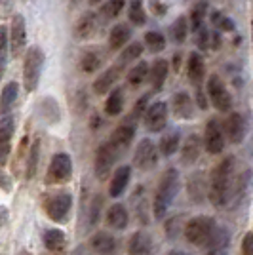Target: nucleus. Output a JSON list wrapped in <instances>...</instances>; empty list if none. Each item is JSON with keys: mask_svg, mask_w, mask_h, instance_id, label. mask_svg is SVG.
Wrapping results in <instances>:
<instances>
[{"mask_svg": "<svg viewBox=\"0 0 253 255\" xmlns=\"http://www.w3.org/2000/svg\"><path fill=\"white\" fill-rule=\"evenodd\" d=\"M179 145H181V133L177 129H171V131L164 133V135L160 137L158 152L164 158H169V156H173V154L177 152Z\"/></svg>", "mask_w": 253, "mask_h": 255, "instance_id": "obj_28", "label": "nucleus"}, {"mask_svg": "<svg viewBox=\"0 0 253 255\" xmlns=\"http://www.w3.org/2000/svg\"><path fill=\"white\" fill-rule=\"evenodd\" d=\"M71 208H73V196L69 192H59L52 198H48L46 204H44L46 215L55 223H65L67 217H69Z\"/></svg>", "mask_w": 253, "mask_h": 255, "instance_id": "obj_8", "label": "nucleus"}, {"mask_svg": "<svg viewBox=\"0 0 253 255\" xmlns=\"http://www.w3.org/2000/svg\"><path fill=\"white\" fill-rule=\"evenodd\" d=\"M147 105H148V96H143L137 103H135V107H133V115L129 117V120H131V118L135 120V118L143 117V115H145V111H147Z\"/></svg>", "mask_w": 253, "mask_h": 255, "instance_id": "obj_43", "label": "nucleus"}, {"mask_svg": "<svg viewBox=\"0 0 253 255\" xmlns=\"http://www.w3.org/2000/svg\"><path fill=\"white\" fill-rule=\"evenodd\" d=\"M242 252H244V255H253V233H248L244 236Z\"/></svg>", "mask_w": 253, "mask_h": 255, "instance_id": "obj_47", "label": "nucleus"}, {"mask_svg": "<svg viewBox=\"0 0 253 255\" xmlns=\"http://www.w3.org/2000/svg\"><path fill=\"white\" fill-rule=\"evenodd\" d=\"M8 48H10V31L4 25H0V55L2 57H6Z\"/></svg>", "mask_w": 253, "mask_h": 255, "instance_id": "obj_42", "label": "nucleus"}, {"mask_svg": "<svg viewBox=\"0 0 253 255\" xmlns=\"http://www.w3.org/2000/svg\"><path fill=\"white\" fill-rule=\"evenodd\" d=\"M168 255H187L185 252H181V250H171Z\"/></svg>", "mask_w": 253, "mask_h": 255, "instance_id": "obj_52", "label": "nucleus"}, {"mask_svg": "<svg viewBox=\"0 0 253 255\" xmlns=\"http://www.w3.org/2000/svg\"><path fill=\"white\" fill-rule=\"evenodd\" d=\"M97 13H94V11H86L84 15L76 21V25H74V38L76 40H86V38H90L92 34L95 32V29H97Z\"/></svg>", "mask_w": 253, "mask_h": 255, "instance_id": "obj_20", "label": "nucleus"}, {"mask_svg": "<svg viewBox=\"0 0 253 255\" xmlns=\"http://www.w3.org/2000/svg\"><path fill=\"white\" fill-rule=\"evenodd\" d=\"M229 240H231L229 233L225 229L217 227L213 236H211L210 244L206 246L208 248V254L206 255H227V252H229Z\"/></svg>", "mask_w": 253, "mask_h": 255, "instance_id": "obj_27", "label": "nucleus"}, {"mask_svg": "<svg viewBox=\"0 0 253 255\" xmlns=\"http://www.w3.org/2000/svg\"><path fill=\"white\" fill-rule=\"evenodd\" d=\"M148 76V65L145 61H139L137 65H133L127 73V82L131 86H139L147 80Z\"/></svg>", "mask_w": 253, "mask_h": 255, "instance_id": "obj_37", "label": "nucleus"}, {"mask_svg": "<svg viewBox=\"0 0 253 255\" xmlns=\"http://www.w3.org/2000/svg\"><path fill=\"white\" fill-rule=\"evenodd\" d=\"M158 147L150 139H143V141H139L135 152H133V166L139 170H154L158 164Z\"/></svg>", "mask_w": 253, "mask_h": 255, "instance_id": "obj_10", "label": "nucleus"}, {"mask_svg": "<svg viewBox=\"0 0 253 255\" xmlns=\"http://www.w3.org/2000/svg\"><path fill=\"white\" fill-rule=\"evenodd\" d=\"M129 177H131V166L124 164V166L116 168V171L113 173V179H111V185H109V194L113 198H118L122 192L126 191Z\"/></svg>", "mask_w": 253, "mask_h": 255, "instance_id": "obj_18", "label": "nucleus"}, {"mask_svg": "<svg viewBox=\"0 0 253 255\" xmlns=\"http://www.w3.org/2000/svg\"><path fill=\"white\" fill-rule=\"evenodd\" d=\"M169 73V63L166 59H156L152 67H148V80L152 84V92L156 94L162 90V86L166 84V78Z\"/></svg>", "mask_w": 253, "mask_h": 255, "instance_id": "obj_22", "label": "nucleus"}, {"mask_svg": "<svg viewBox=\"0 0 253 255\" xmlns=\"http://www.w3.org/2000/svg\"><path fill=\"white\" fill-rule=\"evenodd\" d=\"M177 191H179V173L175 170H168L160 179V185L154 194V202H152V213L156 219H162L166 215Z\"/></svg>", "mask_w": 253, "mask_h": 255, "instance_id": "obj_2", "label": "nucleus"}, {"mask_svg": "<svg viewBox=\"0 0 253 255\" xmlns=\"http://www.w3.org/2000/svg\"><path fill=\"white\" fill-rule=\"evenodd\" d=\"M44 61H46V55H44L42 48H38V46H31L27 50V53H25V61H23V86H25V90L29 94L38 88L40 76H42Z\"/></svg>", "mask_w": 253, "mask_h": 255, "instance_id": "obj_3", "label": "nucleus"}, {"mask_svg": "<svg viewBox=\"0 0 253 255\" xmlns=\"http://www.w3.org/2000/svg\"><path fill=\"white\" fill-rule=\"evenodd\" d=\"M206 15H208V4H206V2H200V4L192 6V10H190V13H189V29L194 32V34L204 27Z\"/></svg>", "mask_w": 253, "mask_h": 255, "instance_id": "obj_31", "label": "nucleus"}, {"mask_svg": "<svg viewBox=\"0 0 253 255\" xmlns=\"http://www.w3.org/2000/svg\"><path fill=\"white\" fill-rule=\"evenodd\" d=\"M211 23H213L217 29H221V31H225V32L234 31V23H232L227 15L219 13V11H213V13H211Z\"/></svg>", "mask_w": 253, "mask_h": 255, "instance_id": "obj_41", "label": "nucleus"}, {"mask_svg": "<svg viewBox=\"0 0 253 255\" xmlns=\"http://www.w3.org/2000/svg\"><path fill=\"white\" fill-rule=\"evenodd\" d=\"M21 255H31V254H27V252H23V254Z\"/></svg>", "mask_w": 253, "mask_h": 255, "instance_id": "obj_55", "label": "nucleus"}, {"mask_svg": "<svg viewBox=\"0 0 253 255\" xmlns=\"http://www.w3.org/2000/svg\"><path fill=\"white\" fill-rule=\"evenodd\" d=\"M225 145H227V139H225L221 124H219V120L211 118L204 129V147L210 154H219L223 152Z\"/></svg>", "mask_w": 253, "mask_h": 255, "instance_id": "obj_12", "label": "nucleus"}, {"mask_svg": "<svg viewBox=\"0 0 253 255\" xmlns=\"http://www.w3.org/2000/svg\"><path fill=\"white\" fill-rule=\"evenodd\" d=\"M171 65H173L175 71H179L181 69V53H175V55L171 57Z\"/></svg>", "mask_w": 253, "mask_h": 255, "instance_id": "obj_49", "label": "nucleus"}, {"mask_svg": "<svg viewBox=\"0 0 253 255\" xmlns=\"http://www.w3.org/2000/svg\"><path fill=\"white\" fill-rule=\"evenodd\" d=\"M168 117L169 105L166 101H156V103L147 107V111L143 115V124L150 133H160L168 124Z\"/></svg>", "mask_w": 253, "mask_h": 255, "instance_id": "obj_9", "label": "nucleus"}, {"mask_svg": "<svg viewBox=\"0 0 253 255\" xmlns=\"http://www.w3.org/2000/svg\"><path fill=\"white\" fill-rule=\"evenodd\" d=\"M17 94H19L17 82H10V84L4 86V90H2V94H0V113H2V115H6L11 109V105H13L15 99H17Z\"/></svg>", "mask_w": 253, "mask_h": 255, "instance_id": "obj_32", "label": "nucleus"}, {"mask_svg": "<svg viewBox=\"0 0 253 255\" xmlns=\"http://www.w3.org/2000/svg\"><path fill=\"white\" fill-rule=\"evenodd\" d=\"M196 40H198L200 50H208V46H210V31L206 27H202L200 31L196 32Z\"/></svg>", "mask_w": 253, "mask_h": 255, "instance_id": "obj_44", "label": "nucleus"}, {"mask_svg": "<svg viewBox=\"0 0 253 255\" xmlns=\"http://www.w3.org/2000/svg\"><path fill=\"white\" fill-rule=\"evenodd\" d=\"M38 158H40V141L36 139L31 145L29 158H27V179H32V177H34L36 168H38Z\"/></svg>", "mask_w": 253, "mask_h": 255, "instance_id": "obj_38", "label": "nucleus"}, {"mask_svg": "<svg viewBox=\"0 0 253 255\" xmlns=\"http://www.w3.org/2000/svg\"><path fill=\"white\" fill-rule=\"evenodd\" d=\"M90 246L95 254L99 255H113L116 252V240L113 234L105 233V231H99L92 236Z\"/></svg>", "mask_w": 253, "mask_h": 255, "instance_id": "obj_21", "label": "nucleus"}, {"mask_svg": "<svg viewBox=\"0 0 253 255\" xmlns=\"http://www.w3.org/2000/svg\"><path fill=\"white\" fill-rule=\"evenodd\" d=\"M127 17L131 25L135 27H143L147 23V11L143 8V2L141 0H131L129 6H127Z\"/></svg>", "mask_w": 253, "mask_h": 255, "instance_id": "obj_35", "label": "nucleus"}, {"mask_svg": "<svg viewBox=\"0 0 253 255\" xmlns=\"http://www.w3.org/2000/svg\"><path fill=\"white\" fill-rule=\"evenodd\" d=\"M131 38V29L127 27L126 23H118L115 25L111 32H109V48L116 52V50H122Z\"/></svg>", "mask_w": 253, "mask_h": 255, "instance_id": "obj_23", "label": "nucleus"}, {"mask_svg": "<svg viewBox=\"0 0 253 255\" xmlns=\"http://www.w3.org/2000/svg\"><path fill=\"white\" fill-rule=\"evenodd\" d=\"M73 175V160L67 152H57L46 171V185H63Z\"/></svg>", "mask_w": 253, "mask_h": 255, "instance_id": "obj_6", "label": "nucleus"}, {"mask_svg": "<svg viewBox=\"0 0 253 255\" xmlns=\"http://www.w3.org/2000/svg\"><path fill=\"white\" fill-rule=\"evenodd\" d=\"M27 46V23L21 13H15L10 25V52L11 57H19Z\"/></svg>", "mask_w": 253, "mask_h": 255, "instance_id": "obj_11", "label": "nucleus"}, {"mask_svg": "<svg viewBox=\"0 0 253 255\" xmlns=\"http://www.w3.org/2000/svg\"><path fill=\"white\" fill-rule=\"evenodd\" d=\"M171 109H173V115L183 120L194 117V101L187 92H179L171 97Z\"/></svg>", "mask_w": 253, "mask_h": 255, "instance_id": "obj_16", "label": "nucleus"}, {"mask_svg": "<svg viewBox=\"0 0 253 255\" xmlns=\"http://www.w3.org/2000/svg\"><path fill=\"white\" fill-rule=\"evenodd\" d=\"M124 4H126V0H107L105 4L101 6L103 17H105V19H115L116 15L122 11Z\"/></svg>", "mask_w": 253, "mask_h": 255, "instance_id": "obj_40", "label": "nucleus"}, {"mask_svg": "<svg viewBox=\"0 0 253 255\" xmlns=\"http://www.w3.org/2000/svg\"><path fill=\"white\" fill-rule=\"evenodd\" d=\"M152 252V238L145 231H137L131 234L129 242H127V254L129 255H150Z\"/></svg>", "mask_w": 253, "mask_h": 255, "instance_id": "obj_17", "label": "nucleus"}, {"mask_svg": "<svg viewBox=\"0 0 253 255\" xmlns=\"http://www.w3.org/2000/svg\"><path fill=\"white\" fill-rule=\"evenodd\" d=\"M118 156H120V149L116 147L111 139L105 141L103 145H99V149L95 152V162H94L95 177L97 179H107L109 173L115 168Z\"/></svg>", "mask_w": 253, "mask_h": 255, "instance_id": "obj_5", "label": "nucleus"}, {"mask_svg": "<svg viewBox=\"0 0 253 255\" xmlns=\"http://www.w3.org/2000/svg\"><path fill=\"white\" fill-rule=\"evenodd\" d=\"M252 40H253V19H252Z\"/></svg>", "mask_w": 253, "mask_h": 255, "instance_id": "obj_54", "label": "nucleus"}, {"mask_svg": "<svg viewBox=\"0 0 253 255\" xmlns=\"http://www.w3.org/2000/svg\"><path fill=\"white\" fill-rule=\"evenodd\" d=\"M200 149H202V141L198 135H190L187 139V143H185V147H183V152H181V160H183V164H194L198 156H200Z\"/></svg>", "mask_w": 253, "mask_h": 255, "instance_id": "obj_29", "label": "nucleus"}, {"mask_svg": "<svg viewBox=\"0 0 253 255\" xmlns=\"http://www.w3.org/2000/svg\"><path fill=\"white\" fill-rule=\"evenodd\" d=\"M208 97L211 105L215 107L219 113H229L232 109V97L227 90V86L217 75H211L208 78Z\"/></svg>", "mask_w": 253, "mask_h": 255, "instance_id": "obj_7", "label": "nucleus"}, {"mask_svg": "<svg viewBox=\"0 0 253 255\" xmlns=\"http://www.w3.org/2000/svg\"><path fill=\"white\" fill-rule=\"evenodd\" d=\"M196 99H198V105H200V109H208V101H206V97H204L202 88H198V92H196Z\"/></svg>", "mask_w": 253, "mask_h": 255, "instance_id": "obj_48", "label": "nucleus"}, {"mask_svg": "<svg viewBox=\"0 0 253 255\" xmlns=\"http://www.w3.org/2000/svg\"><path fill=\"white\" fill-rule=\"evenodd\" d=\"M124 109V94H122V88H115L111 90V94L105 101V113L109 117H118Z\"/></svg>", "mask_w": 253, "mask_h": 255, "instance_id": "obj_30", "label": "nucleus"}, {"mask_svg": "<svg viewBox=\"0 0 253 255\" xmlns=\"http://www.w3.org/2000/svg\"><path fill=\"white\" fill-rule=\"evenodd\" d=\"M122 69L124 67H120V65H113V67H109L105 73H101V75L95 78L94 82V92L95 94H99V96H103L107 92H111L113 90V86L116 84V80L120 78V73H122Z\"/></svg>", "mask_w": 253, "mask_h": 255, "instance_id": "obj_15", "label": "nucleus"}, {"mask_svg": "<svg viewBox=\"0 0 253 255\" xmlns=\"http://www.w3.org/2000/svg\"><path fill=\"white\" fill-rule=\"evenodd\" d=\"M189 19L187 17H177L175 21L171 23V27H169V34H171V40L175 44H183L187 40V36H189Z\"/></svg>", "mask_w": 253, "mask_h": 255, "instance_id": "obj_34", "label": "nucleus"}, {"mask_svg": "<svg viewBox=\"0 0 253 255\" xmlns=\"http://www.w3.org/2000/svg\"><path fill=\"white\" fill-rule=\"evenodd\" d=\"M187 75H189V80L196 88H200L204 78H206V65H204V59L198 52H192L189 55V61H187Z\"/></svg>", "mask_w": 253, "mask_h": 255, "instance_id": "obj_19", "label": "nucleus"}, {"mask_svg": "<svg viewBox=\"0 0 253 255\" xmlns=\"http://www.w3.org/2000/svg\"><path fill=\"white\" fill-rule=\"evenodd\" d=\"M8 221V210L6 208H0V227Z\"/></svg>", "mask_w": 253, "mask_h": 255, "instance_id": "obj_50", "label": "nucleus"}, {"mask_svg": "<svg viewBox=\"0 0 253 255\" xmlns=\"http://www.w3.org/2000/svg\"><path fill=\"white\" fill-rule=\"evenodd\" d=\"M4 67H6V57L0 55V78H2V73H4Z\"/></svg>", "mask_w": 253, "mask_h": 255, "instance_id": "obj_51", "label": "nucleus"}, {"mask_svg": "<svg viewBox=\"0 0 253 255\" xmlns=\"http://www.w3.org/2000/svg\"><path fill=\"white\" fill-rule=\"evenodd\" d=\"M99 2H101V0H90V4H92V6H95V4H99Z\"/></svg>", "mask_w": 253, "mask_h": 255, "instance_id": "obj_53", "label": "nucleus"}, {"mask_svg": "<svg viewBox=\"0 0 253 255\" xmlns=\"http://www.w3.org/2000/svg\"><path fill=\"white\" fill-rule=\"evenodd\" d=\"M101 65H103V53H99L97 50H88L80 57V69L84 73H95Z\"/></svg>", "mask_w": 253, "mask_h": 255, "instance_id": "obj_33", "label": "nucleus"}, {"mask_svg": "<svg viewBox=\"0 0 253 255\" xmlns=\"http://www.w3.org/2000/svg\"><path fill=\"white\" fill-rule=\"evenodd\" d=\"M44 246L52 252L53 255H65L67 250V238L65 233L59 229H50L44 233Z\"/></svg>", "mask_w": 253, "mask_h": 255, "instance_id": "obj_24", "label": "nucleus"}, {"mask_svg": "<svg viewBox=\"0 0 253 255\" xmlns=\"http://www.w3.org/2000/svg\"><path fill=\"white\" fill-rule=\"evenodd\" d=\"M246 131H248V128H246L242 115L231 113L229 118L225 120V126H223L225 139H229L231 143H242L244 137H246Z\"/></svg>", "mask_w": 253, "mask_h": 255, "instance_id": "obj_13", "label": "nucleus"}, {"mask_svg": "<svg viewBox=\"0 0 253 255\" xmlns=\"http://www.w3.org/2000/svg\"><path fill=\"white\" fill-rule=\"evenodd\" d=\"M215 229H217V225L213 221V217L198 215V217H192L189 223L185 225V238H187L192 246L206 248V246L210 244Z\"/></svg>", "mask_w": 253, "mask_h": 255, "instance_id": "obj_4", "label": "nucleus"}, {"mask_svg": "<svg viewBox=\"0 0 253 255\" xmlns=\"http://www.w3.org/2000/svg\"><path fill=\"white\" fill-rule=\"evenodd\" d=\"M129 221V215H127L126 206L122 204H113L109 210H107V225L113 227L116 231H124Z\"/></svg>", "mask_w": 253, "mask_h": 255, "instance_id": "obj_25", "label": "nucleus"}, {"mask_svg": "<svg viewBox=\"0 0 253 255\" xmlns=\"http://www.w3.org/2000/svg\"><path fill=\"white\" fill-rule=\"evenodd\" d=\"M13 129H15V124H13V118L11 117H6L0 120V166H4L8 162V156H10L11 150Z\"/></svg>", "mask_w": 253, "mask_h": 255, "instance_id": "obj_14", "label": "nucleus"}, {"mask_svg": "<svg viewBox=\"0 0 253 255\" xmlns=\"http://www.w3.org/2000/svg\"><path fill=\"white\" fill-rule=\"evenodd\" d=\"M0 189L4 192H11L13 189V183H11V177L4 171V168L0 166Z\"/></svg>", "mask_w": 253, "mask_h": 255, "instance_id": "obj_45", "label": "nucleus"}, {"mask_svg": "<svg viewBox=\"0 0 253 255\" xmlns=\"http://www.w3.org/2000/svg\"><path fill=\"white\" fill-rule=\"evenodd\" d=\"M141 53H143V44L141 42H131V44H126L124 46V50L120 53V67H126L129 61H135L141 57Z\"/></svg>", "mask_w": 253, "mask_h": 255, "instance_id": "obj_36", "label": "nucleus"}, {"mask_svg": "<svg viewBox=\"0 0 253 255\" xmlns=\"http://www.w3.org/2000/svg\"><path fill=\"white\" fill-rule=\"evenodd\" d=\"M135 137V124H129V120H126V124H122V126H118L113 131V135H111V141L115 143L118 149H127L129 145H131V141Z\"/></svg>", "mask_w": 253, "mask_h": 255, "instance_id": "obj_26", "label": "nucleus"}, {"mask_svg": "<svg viewBox=\"0 0 253 255\" xmlns=\"http://www.w3.org/2000/svg\"><path fill=\"white\" fill-rule=\"evenodd\" d=\"M234 181V158L229 156L215 166L210 177V202L215 208H225L232 198V185Z\"/></svg>", "mask_w": 253, "mask_h": 255, "instance_id": "obj_1", "label": "nucleus"}, {"mask_svg": "<svg viewBox=\"0 0 253 255\" xmlns=\"http://www.w3.org/2000/svg\"><path fill=\"white\" fill-rule=\"evenodd\" d=\"M99 212H101V198H99V196H95L94 204H92V210H90V225H92V227L97 223V219H99Z\"/></svg>", "mask_w": 253, "mask_h": 255, "instance_id": "obj_46", "label": "nucleus"}, {"mask_svg": "<svg viewBox=\"0 0 253 255\" xmlns=\"http://www.w3.org/2000/svg\"><path fill=\"white\" fill-rule=\"evenodd\" d=\"M145 44H147V48L152 53H158L166 48V36H164L162 32L148 31L147 34H145Z\"/></svg>", "mask_w": 253, "mask_h": 255, "instance_id": "obj_39", "label": "nucleus"}]
</instances>
